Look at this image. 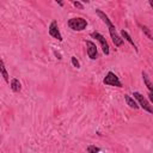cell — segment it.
<instances>
[{
    "label": "cell",
    "mask_w": 153,
    "mask_h": 153,
    "mask_svg": "<svg viewBox=\"0 0 153 153\" xmlns=\"http://www.w3.org/2000/svg\"><path fill=\"white\" fill-rule=\"evenodd\" d=\"M67 24H68L69 29H72L74 31H82L87 26V20L81 17H76V18H71Z\"/></svg>",
    "instance_id": "1"
},
{
    "label": "cell",
    "mask_w": 153,
    "mask_h": 153,
    "mask_svg": "<svg viewBox=\"0 0 153 153\" xmlns=\"http://www.w3.org/2000/svg\"><path fill=\"white\" fill-rule=\"evenodd\" d=\"M133 96H134V98L137 100L139 105H140L145 111H147V112H149V114L153 115V106L151 105V103H149V102H148V100H147L140 92H134Z\"/></svg>",
    "instance_id": "2"
},
{
    "label": "cell",
    "mask_w": 153,
    "mask_h": 153,
    "mask_svg": "<svg viewBox=\"0 0 153 153\" xmlns=\"http://www.w3.org/2000/svg\"><path fill=\"white\" fill-rule=\"evenodd\" d=\"M103 84L108 86H115V87H122V82L120 81L118 76L114 72H108L105 78L103 79Z\"/></svg>",
    "instance_id": "3"
},
{
    "label": "cell",
    "mask_w": 153,
    "mask_h": 153,
    "mask_svg": "<svg viewBox=\"0 0 153 153\" xmlns=\"http://www.w3.org/2000/svg\"><path fill=\"white\" fill-rule=\"evenodd\" d=\"M91 37L96 38V39L99 42V44H100V47H102V50H103V53H104L105 55H109V54H110L109 44H108V42H106V39H105V37H104L103 35H100L99 32L94 31V32L91 33Z\"/></svg>",
    "instance_id": "4"
},
{
    "label": "cell",
    "mask_w": 153,
    "mask_h": 153,
    "mask_svg": "<svg viewBox=\"0 0 153 153\" xmlns=\"http://www.w3.org/2000/svg\"><path fill=\"white\" fill-rule=\"evenodd\" d=\"M48 32H49V35L51 36V37H54L55 39H57V41H62V35H61V32H60V30H59V26H57V23H56V20H53L51 23H50V25H49V27H48Z\"/></svg>",
    "instance_id": "5"
},
{
    "label": "cell",
    "mask_w": 153,
    "mask_h": 153,
    "mask_svg": "<svg viewBox=\"0 0 153 153\" xmlns=\"http://www.w3.org/2000/svg\"><path fill=\"white\" fill-rule=\"evenodd\" d=\"M109 33H110V37H111V39H112V42H114V44L116 47H121L123 44V38H122V36H120L117 33V31H116L114 25L109 26Z\"/></svg>",
    "instance_id": "6"
},
{
    "label": "cell",
    "mask_w": 153,
    "mask_h": 153,
    "mask_svg": "<svg viewBox=\"0 0 153 153\" xmlns=\"http://www.w3.org/2000/svg\"><path fill=\"white\" fill-rule=\"evenodd\" d=\"M86 48H87V55L91 60H96L98 57V50L97 45L92 41H86Z\"/></svg>",
    "instance_id": "7"
},
{
    "label": "cell",
    "mask_w": 153,
    "mask_h": 153,
    "mask_svg": "<svg viewBox=\"0 0 153 153\" xmlns=\"http://www.w3.org/2000/svg\"><path fill=\"white\" fill-rule=\"evenodd\" d=\"M96 13H97V16H98V17L102 19V22H103V23H104V24H105L108 27L114 25V24L111 23V20L109 19V17H108V16H106V14H105L103 11H100V10H96Z\"/></svg>",
    "instance_id": "8"
},
{
    "label": "cell",
    "mask_w": 153,
    "mask_h": 153,
    "mask_svg": "<svg viewBox=\"0 0 153 153\" xmlns=\"http://www.w3.org/2000/svg\"><path fill=\"white\" fill-rule=\"evenodd\" d=\"M124 100H126L127 105H129L131 109H139V105L134 97H130L129 94H124Z\"/></svg>",
    "instance_id": "9"
},
{
    "label": "cell",
    "mask_w": 153,
    "mask_h": 153,
    "mask_svg": "<svg viewBox=\"0 0 153 153\" xmlns=\"http://www.w3.org/2000/svg\"><path fill=\"white\" fill-rule=\"evenodd\" d=\"M121 36H122V38H124L127 42H129L130 43V45H133L134 48H135V50L137 51V48H136V44L134 43V41H133V38L130 37V35L126 31V30H121Z\"/></svg>",
    "instance_id": "10"
},
{
    "label": "cell",
    "mask_w": 153,
    "mask_h": 153,
    "mask_svg": "<svg viewBox=\"0 0 153 153\" xmlns=\"http://www.w3.org/2000/svg\"><path fill=\"white\" fill-rule=\"evenodd\" d=\"M11 90H12L13 92H19V91L22 90V84H20V81H19L18 79L13 78V79L11 80Z\"/></svg>",
    "instance_id": "11"
},
{
    "label": "cell",
    "mask_w": 153,
    "mask_h": 153,
    "mask_svg": "<svg viewBox=\"0 0 153 153\" xmlns=\"http://www.w3.org/2000/svg\"><path fill=\"white\" fill-rule=\"evenodd\" d=\"M142 79H143L145 85H146L147 88L149 90V92H153V82L149 80V78H148V75H147L146 72H142Z\"/></svg>",
    "instance_id": "12"
},
{
    "label": "cell",
    "mask_w": 153,
    "mask_h": 153,
    "mask_svg": "<svg viewBox=\"0 0 153 153\" xmlns=\"http://www.w3.org/2000/svg\"><path fill=\"white\" fill-rule=\"evenodd\" d=\"M0 69H1V74H2V76H4V79H5V81H6V82H10L8 73H7V71H6V67H5V62H4V60H1V67H0Z\"/></svg>",
    "instance_id": "13"
},
{
    "label": "cell",
    "mask_w": 153,
    "mask_h": 153,
    "mask_svg": "<svg viewBox=\"0 0 153 153\" xmlns=\"http://www.w3.org/2000/svg\"><path fill=\"white\" fill-rule=\"evenodd\" d=\"M141 30H142V32L147 36V38L148 39H153V36L151 35V31H149V29L147 27V26H145V25H141Z\"/></svg>",
    "instance_id": "14"
},
{
    "label": "cell",
    "mask_w": 153,
    "mask_h": 153,
    "mask_svg": "<svg viewBox=\"0 0 153 153\" xmlns=\"http://www.w3.org/2000/svg\"><path fill=\"white\" fill-rule=\"evenodd\" d=\"M86 151H87L88 153H96V152H99L100 148H99V147H96V146H93V145H90V146H87Z\"/></svg>",
    "instance_id": "15"
},
{
    "label": "cell",
    "mask_w": 153,
    "mask_h": 153,
    "mask_svg": "<svg viewBox=\"0 0 153 153\" xmlns=\"http://www.w3.org/2000/svg\"><path fill=\"white\" fill-rule=\"evenodd\" d=\"M71 60H72V65H73L74 67L80 68V63H79V61L76 60V57H75V56H72V57H71Z\"/></svg>",
    "instance_id": "16"
},
{
    "label": "cell",
    "mask_w": 153,
    "mask_h": 153,
    "mask_svg": "<svg viewBox=\"0 0 153 153\" xmlns=\"http://www.w3.org/2000/svg\"><path fill=\"white\" fill-rule=\"evenodd\" d=\"M69 1H71L75 7H78V8H80V10H82V8H84V5H82V4H80V2H79V1H76V0H69Z\"/></svg>",
    "instance_id": "17"
},
{
    "label": "cell",
    "mask_w": 153,
    "mask_h": 153,
    "mask_svg": "<svg viewBox=\"0 0 153 153\" xmlns=\"http://www.w3.org/2000/svg\"><path fill=\"white\" fill-rule=\"evenodd\" d=\"M148 99H149L151 103L153 104V92H149V94H148Z\"/></svg>",
    "instance_id": "18"
},
{
    "label": "cell",
    "mask_w": 153,
    "mask_h": 153,
    "mask_svg": "<svg viewBox=\"0 0 153 153\" xmlns=\"http://www.w3.org/2000/svg\"><path fill=\"white\" fill-rule=\"evenodd\" d=\"M55 1H56V2H57V5H59V6H61V7H62V6L65 5L63 0H55Z\"/></svg>",
    "instance_id": "19"
},
{
    "label": "cell",
    "mask_w": 153,
    "mask_h": 153,
    "mask_svg": "<svg viewBox=\"0 0 153 153\" xmlns=\"http://www.w3.org/2000/svg\"><path fill=\"white\" fill-rule=\"evenodd\" d=\"M148 2H149V5H151V7L153 8V0H148Z\"/></svg>",
    "instance_id": "20"
},
{
    "label": "cell",
    "mask_w": 153,
    "mask_h": 153,
    "mask_svg": "<svg viewBox=\"0 0 153 153\" xmlns=\"http://www.w3.org/2000/svg\"><path fill=\"white\" fill-rule=\"evenodd\" d=\"M80 1H82V2H86V4H88V2H90V0H80Z\"/></svg>",
    "instance_id": "21"
}]
</instances>
